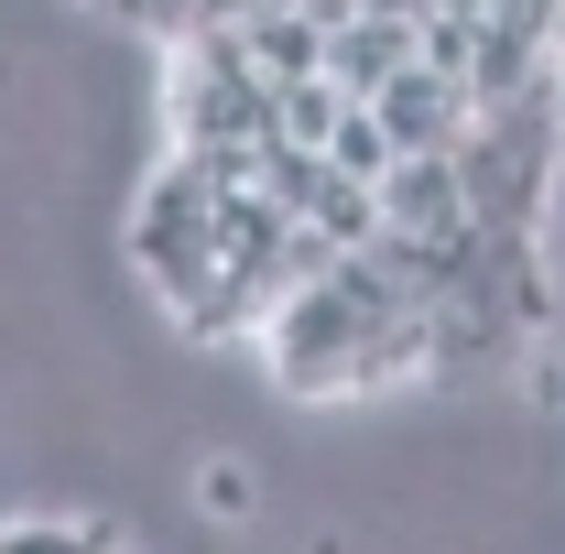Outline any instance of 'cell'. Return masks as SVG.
<instances>
[{"label":"cell","instance_id":"cell-1","mask_svg":"<svg viewBox=\"0 0 565 554\" xmlns=\"http://www.w3.org/2000/svg\"><path fill=\"white\" fill-rule=\"evenodd\" d=\"M468 109H479V98H468V76L446 66V55H424V44L370 87V120L392 131V152H446V141L468 131Z\"/></svg>","mask_w":565,"mask_h":554},{"label":"cell","instance_id":"cell-2","mask_svg":"<svg viewBox=\"0 0 565 554\" xmlns=\"http://www.w3.org/2000/svg\"><path fill=\"white\" fill-rule=\"evenodd\" d=\"M370 196H381V228H392V239H446V228H468L457 152H392V163L370 174Z\"/></svg>","mask_w":565,"mask_h":554},{"label":"cell","instance_id":"cell-3","mask_svg":"<svg viewBox=\"0 0 565 554\" xmlns=\"http://www.w3.org/2000/svg\"><path fill=\"white\" fill-rule=\"evenodd\" d=\"M196 500H207L217 522H250V500H262V468H250V457H207V468H196Z\"/></svg>","mask_w":565,"mask_h":554}]
</instances>
